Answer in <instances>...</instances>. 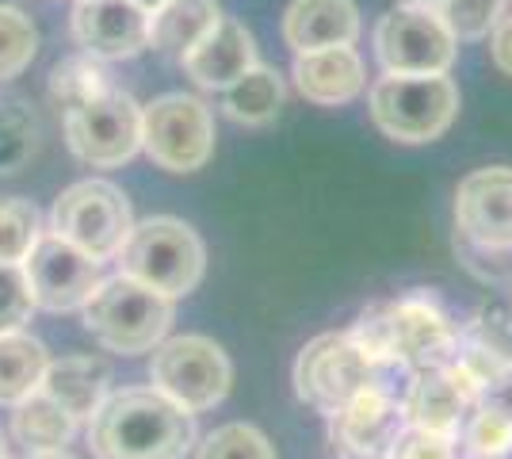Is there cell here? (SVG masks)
<instances>
[{
  "instance_id": "6da1fadb",
  "label": "cell",
  "mask_w": 512,
  "mask_h": 459,
  "mask_svg": "<svg viewBox=\"0 0 512 459\" xmlns=\"http://www.w3.org/2000/svg\"><path fill=\"white\" fill-rule=\"evenodd\" d=\"M192 444L195 414L153 387L107 394L88 421V448L96 459H184Z\"/></svg>"
},
{
  "instance_id": "7a4b0ae2",
  "label": "cell",
  "mask_w": 512,
  "mask_h": 459,
  "mask_svg": "<svg viewBox=\"0 0 512 459\" xmlns=\"http://www.w3.org/2000/svg\"><path fill=\"white\" fill-rule=\"evenodd\" d=\"M398 375H409L406 364H379L367 352H360V345L348 333H321L310 345H302L295 360V391L310 410L333 417L363 391L394 394L390 379Z\"/></svg>"
},
{
  "instance_id": "3957f363",
  "label": "cell",
  "mask_w": 512,
  "mask_h": 459,
  "mask_svg": "<svg viewBox=\"0 0 512 459\" xmlns=\"http://www.w3.org/2000/svg\"><path fill=\"white\" fill-rule=\"evenodd\" d=\"M367 108L375 127L406 146L436 142L459 115V88L448 73H383Z\"/></svg>"
},
{
  "instance_id": "277c9868",
  "label": "cell",
  "mask_w": 512,
  "mask_h": 459,
  "mask_svg": "<svg viewBox=\"0 0 512 459\" xmlns=\"http://www.w3.org/2000/svg\"><path fill=\"white\" fill-rule=\"evenodd\" d=\"M81 314H85V329L107 352L138 356V352H153L165 341L176 318V299L119 272L92 291Z\"/></svg>"
},
{
  "instance_id": "5b68a950",
  "label": "cell",
  "mask_w": 512,
  "mask_h": 459,
  "mask_svg": "<svg viewBox=\"0 0 512 459\" xmlns=\"http://www.w3.org/2000/svg\"><path fill=\"white\" fill-rule=\"evenodd\" d=\"M119 272L169 299H180L203 280L207 249L188 222L153 215L146 222H134L130 238L119 249Z\"/></svg>"
},
{
  "instance_id": "8992f818",
  "label": "cell",
  "mask_w": 512,
  "mask_h": 459,
  "mask_svg": "<svg viewBox=\"0 0 512 459\" xmlns=\"http://www.w3.org/2000/svg\"><path fill=\"white\" fill-rule=\"evenodd\" d=\"M150 379L153 391H161L180 410L203 414L230 394L234 364L218 341L203 337V333H184V337H169L153 349Z\"/></svg>"
},
{
  "instance_id": "52a82bcc",
  "label": "cell",
  "mask_w": 512,
  "mask_h": 459,
  "mask_svg": "<svg viewBox=\"0 0 512 459\" xmlns=\"http://www.w3.org/2000/svg\"><path fill=\"white\" fill-rule=\"evenodd\" d=\"M134 230L127 196L111 180H77L50 207V234L65 238L92 261L119 257Z\"/></svg>"
},
{
  "instance_id": "ba28073f",
  "label": "cell",
  "mask_w": 512,
  "mask_h": 459,
  "mask_svg": "<svg viewBox=\"0 0 512 459\" xmlns=\"http://www.w3.org/2000/svg\"><path fill=\"white\" fill-rule=\"evenodd\" d=\"M142 150L169 173H195L214 153V115L188 92H165L142 108Z\"/></svg>"
},
{
  "instance_id": "9c48e42d",
  "label": "cell",
  "mask_w": 512,
  "mask_h": 459,
  "mask_svg": "<svg viewBox=\"0 0 512 459\" xmlns=\"http://www.w3.org/2000/svg\"><path fill=\"white\" fill-rule=\"evenodd\" d=\"M65 142L92 169H119L142 150V104L123 88H107L65 111Z\"/></svg>"
},
{
  "instance_id": "30bf717a",
  "label": "cell",
  "mask_w": 512,
  "mask_h": 459,
  "mask_svg": "<svg viewBox=\"0 0 512 459\" xmlns=\"http://www.w3.org/2000/svg\"><path fill=\"white\" fill-rule=\"evenodd\" d=\"M455 35L436 8H390L375 27V58L383 73H448L455 66Z\"/></svg>"
},
{
  "instance_id": "8fae6325",
  "label": "cell",
  "mask_w": 512,
  "mask_h": 459,
  "mask_svg": "<svg viewBox=\"0 0 512 459\" xmlns=\"http://www.w3.org/2000/svg\"><path fill=\"white\" fill-rule=\"evenodd\" d=\"M23 276H27L35 306L50 314L81 310L92 299V291L104 284L100 261H92L88 253H81L58 234H43L35 241V249L23 261Z\"/></svg>"
},
{
  "instance_id": "7c38bea8",
  "label": "cell",
  "mask_w": 512,
  "mask_h": 459,
  "mask_svg": "<svg viewBox=\"0 0 512 459\" xmlns=\"http://www.w3.org/2000/svg\"><path fill=\"white\" fill-rule=\"evenodd\" d=\"M455 230L467 245L512 253V169L490 165L459 180L455 188Z\"/></svg>"
},
{
  "instance_id": "4fadbf2b",
  "label": "cell",
  "mask_w": 512,
  "mask_h": 459,
  "mask_svg": "<svg viewBox=\"0 0 512 459\" xmlns=\"http://www.w3.org/2000/svg\"><path fill=\"white\" fill-rule=\"evenodd\" d=\"M390 345L394 360L409 372L444 368L459 349V326L428 291H413L390 303Z\"/></svg>"
},
{
  "instance_id": "5bb4252c",
  "label": "cell",
  "mask_w": 512,
  "mask_h": 459,
  "mask_svg": "<svg viewBox=\"0 0 512 459\" xmlns=\"http://www.w3.org/2000/svg\"><path fill=\"white\" fill-rule=\"evenodd\" d=\"M73 39L100 62H123L150 50V12L134 0H77Z\"/></svg>"
},
{
  "instance_id": "9a60e30c",
  "label": "cell",
  "mask_w": 512,
  "mask_h": 459,
  "mask_svg": "<svg viewBox=\"0 0 512 459\" xmlns=\"http://www.w3.org/2000/svg\"><path fill=\"white\" fill-rule=\"evenodd\" d=\"M406 429L402 402L386 391H363L329 417V448L337 459H390Z\"/></svg>"
},
{
  "instance_id": "2e32d148",
  "label": "cell",
  "mask_w": 512,
  "mask_h": 459,
  "mask_svg": "<svg viewBox=\"0 0 512 459\" xmlns=\"http://www.w3.org/2000/svg\"><path fill=\"white\" fill-rule=\"evenodd\" d=\"M291 77H295V88L318 108H341L348 100H356L367 85L356 46H321V50L295 54Z\"/></svg>"
},
{
  "instance_id": "e0dca14e",
  "label": "cell",
  "mask_w": 512,
  "mask_h": 459,
  "mask_svg": "<svg viewBox=\"0 0 512 459\" xmlns=\"http://www.w3.org/2000/svg\"><path fill=\"white\" fill-rule=\"evenodd\" d=\"M180 66L184 73L192 77L199 88H222L234 85L241 73H249L256 66V43L253 35H249V27L237 20H218L207 39H199V43L180 58Z\"/></svg>"
},
{
  "instance_id": "ac0fdd59",
  "label": "cell",
  "mask_w": 512,
  "mask_h": 459,
  "mask_svg": "<svg viewBox=\"0 0 512 459\" xmlns=\"http://www.w3.org/2000/svg\"><path fill=\"white\" fill-rule=\"evenodd\" d=\"M283 39L295 54L352 46L360 39V8L356 0H291L283 12Z\"/></svg>"
},
{
  "instance_id": "d6986e66",
  "label": "cell",
  "mask_w": 512,
  "mask_h": 459,
  "mask_svg": "<svg viewBox=\"0 0 512 459\" xmlns=\"http://www.w3.org/2000/svg\"><path fill=\"white\" fill-rule=\"evenodd\" d=\"M474 410L463 394L455 391L444 368H428V372H413L402 398V414L406 425L428 429V433H444V437H459L463 421Z\"/></svg>"
},
{
  "instance_id": "ffe728a7",
  "label": "cell",
  "mask_w": 512,
  "mask_h": 459,
  "mask_svg": "<svg viewBox=\"0 0 512 459\" xmlns=\"http://www.w3.org/2000/svg\"><path fill=\"white\" fill-rule=\"evenodd\" d=\"M43 394H50L62 410L77 417V421H92L111 394V368L100 356H62L50 360L43 379Z\"/></svg>"
},
{
  "instance_id": "44dd1931",
  "label": "cell",
  "mask_w": 512,
  "mask_h": 459,
  "mask_svg": "<svg viewBox=\"0 0 512 459\" xmlns=\"http://www.w3.org/2000/svg\"><path fill=\"white\" fill-rule=\"evenodd\" d=\"M222 20L218 0H165L150 12V46L184 58Z\"/></svg>"
},
{
  "instance_id": "7402d4cb",
  "label": "cell",
  "mask_w": 512,
  "mask_h": 459,
  "mask_svg": "<svg viewBox=\"0 0 512 459\" xmlns=\"http://www.w3.org/2000/svg\"><path fill=\"white\" fill-rule=\"evenodd\" d=\"M50 352L31 333H0V406H20L23 398L43 391Z\"/></svg>"
},
{
  "instance_id": "603a6c76",
  "label": "cell",
  "mask_w": 512,
  "mask_h": 459,
  "mask_svg": "<svg viewBox=\"0 0 512 459\" xmlns=\"http://www.w3.org/2000/svg\"><path fill=\"white\" fill-rule=\"evenodd\" d=\"M77 425L81 421L43 391H35L31 398H23L20 406H12V437L27 452H58L73 440Z\"/></svg>"
},
{
  "instance_id": "cb8c5ba5",
  "label": "cell",
  "mask_w": 512,
  "mask_h": 459,
  "mask_svg": "<svg viewBox=\"0 0 512 459\" xmlns=\"http://www.w3.org/2000/svg\"><path fill=\"white\" fill-rule=\"evenodd\" d=\"M279 108H283V81H279L276 69L260 66V62L249 73H241L234 85L222 88V111L245 127L272 123Z\"/></svg>"
},
{
  "instance_id": "d4e9b609",
  "label": "cell",
  "mask_w": 512,
  "mask_h": 459,
  "mask_svg": "<svg viewBox=\"0 0 512 459\" xmlns=\"http://www.w3.org/2000/svg\"><path fill=\"white\" fill-rule=\"evenodd\" d=\"M39 153V119L20 96H0V176H16Z\"/></svg>"
},
{
  "instance_id": "484cf974",
  "label": "cell",
  "mask_w": 512,
  "mask_h": 459,
  "mask_svg": "<svg viewBox=\"0 0 512 459\" xmlns=\"http://www.w3.org/2000/svg\"><path fill=\"white\" fill-rule=\"evenodd\" d=\"M111 85V77H107V69L100 58H92V54H73V58H65L54 66L50 73V96H54V104L65 111L81 108L88 100H96V96H104Z\"/></svg>"
},
{
  "instance_id": "4316f807",
  "label": "cell",
  "mask_w": 512,
  "mask_h": 459,
  "mask_svg": "<svg viewBox=\"0 0 512 459\" xmlns=\"http://www.w3.org/2000/svg\"><path fill=\"white\" fill-rule=\"evenodd\" d=\"M43 234V215L31 199L0 196V264H23Z\"/></svg>"
},
{
  "instance_id": "83f0119b",
  "label": "cell",
  "mask_w": 512,
  "mask_h": 459,
  "mask_svg": "<svg viewBox=\"0 0 512 459\" xmlns=\"http://www.w3.org/2000/svg\"><path fill=\"white\" fill-rule=\"evenodd\" d=\"M39 54V27L16 4H0V81L20 77Z\"/></svg>"
},
{
  "instance_id": "f1b7e54d",
  "label": "cell",
  "mask_w": 512,
  "mask_h": 459,
  "mask_svg": "<svg viewBox=\"0 0 512 459\" xmlns=\"http://www.w3.org/2000/svg\"><path fill=\"white\" fill-rule=\"evenodd\" d=\"M459 345L490 356L497 368H512V318L497 306L474 310L467 326H459Z\"/></svg>"
},
{
  "instance_id": "f546056e",
  "label": "cell",
  "mask_w": 512,
  "mask_h": 459,
  "mask_svg": "<svg viewBox=\"0 0 512 459\" xmlns=\"http://www.w3.org/2000/svg\"><path fill=\"white\" fill-rule=\"evenodd\" d=\"M505 8L509 0H444L436 12L448 23L455 43H478V39H490L493 27L505 20Z\"/></svg>"
},
{
  "instance_id": "4dcf8cb0",
  "label": "cell",
  "mask_w": 512,
  "mask_h": 459,
  "mask_svg": "<svg viewBox=\"0 0 512 459\" xmlns=\"http://www.w3.org/2000/svg\"><path fill=\"white\" fill-rule=\"evenodd\" d=\"M195 459H279L272 440L264 437L256 425L245 421H230V425H218L214 433L203 437Z\"/></svg>"
},
{
  "instance_id": "1f68e13d",
  "label": "cell",
  "mask_w": 512,
  "mask_h": 459,
  "mask_svg": "<svg viewBox=\"0 0 512 459\" xmlns=\"http://www.w3.org/2000/svg\"><path fill=\"white\" fill-rule=\"evenodd\" d=\"M459 433H463V448L470 459H505L512 452V421L482 406L470 410Z\"/></svg>"
},
{
  "instance_id": "d6a6232c",
  "label": "cell",
  "mask_w": 512,
  "mask_h": 459,
  "mask_svg": "<svg viewBox=\"0 0 512 459\" xmlns=\"http://www.w3.org/2000/svg\"><path fill=\"white\" fill-rule=\"evenodd\" d=\"M31 287L23 276V264H0V333H16L31 322Z\"/></svg>"
},
{
  "instance_id": "836d02e7",
  "label": "cell",
  "mask_w": 512,
  "mask_h": 459,
  "mask_svg": "<svg viewBox=\"0 0 512 459\" xmlns=\"http://www.w3.org/2000/svg\"><path fill=\"white\" fill-rule=\"evenodd\" d=\"M360 352H367L371 360H379V364H398L394 360V345H390V303H371L363 310L360 318H356V326L348 333Z\"/></svg>"
},
{
  "instance_id": "e575fe53",
  "label": "cell",
  "mask_w": 512,
  "mask_h": 459,
  "mask_svg": "<svg viewBox=\"0 0 512 459\" xmlns=\"http://www.w3.org/2000/svg\"><path fill=\"white\" fill-rule=\"evenodd\" d=\"M390 459H459V444H455V437H444V433H428V429L406 425L402 437L390 448Z\"/></svg>"
},
{
  "instance_id": "d590c367",
  "label": "cell",
  "mask_w": 512,
  "mask_h": 459,
  "mask_svg": "<svg viewBox=\"0 0 512 459\" xmlns=\"http://www.w3.org/2000/svg\"><path fill=\"white\" fill-rule=\"evenodd\" d=\"M474 406L493 410V414H501L505 421H512V368H501V372L493 375L490 383L482 387V394H478Z\"/></svg>"
},
{
  "instance_id": "8d00e7d4",
  "label": "cell",
  "mask_w": 512,
  "mask_h": 459,
  "mask_svg": "<svg viewBox=\"0 0 512 459\" xmlns=\"http://www.w3.org/2000/svg\"><path fill=\"white\" fill-rule=\"evenodd\" d=\"M490 54H493V66L512 77V16H505V20L493 27Z\"/></svg>"
},
{
  "instance_id": "74e56055",
  "label": "cell",
  "mask_w": 512,
  "mask_h": 459,
  "mask_svg": "<svg viewBox=\"0 0 512 459\" xmlns=\"http://www.w3.org/2000/svg\"><path fill=\"white\" fill-rule=\"evenodd\" d=\"M27 459H77V456H69L65 448H58V452H27Z\"/></svg>"
},
{
  "instance_id": "f35d334b",
  "label": "cell",
  "mask_w": 512,
  "mask_h": 459,
  "mask_svg": "<svg viewBox=\"0 0 512 459\" xmlns=\"http://www.w3.org/2000/svg\"><path fill=\"white\" fill-rule=\"evenodd\" d=\"M398 4H409V8H440L444 0H398Z\"/></svg>"
},
{
  "instance_id": "ab89813d",
  "label": "cell",
  "mask_w": 512,
  "mask_h": 459,
  "mask_svg": "<svg viewBox=\"0 0 512 459\" xmlns=\"http://www.w3.org/2000/svg\"><path fill=\"white\" fill-rule=\"evenodd\" d=\"M134 4H142V8H146V12H153V8H161V4H165V0H134Z\"/></svg>"
},
{
  "instance_id": "60d3db41",
  "label": "cell",
  "mask_w": 512,
  "mask_h": 459,
  "mask_svg": "<svg viewBox=\"0 0 512 459\" xmlns=\"http://www.w3.org/2000/svg\"><path fill=\"white\" fill-rule=\"evenodd\" d=\"M4 448H8V440H4V429H0V456H8Z\"/></svg>"
},
{
  "instance_id": "b9f144b4",
  "label": "cell",
  "mask_w": 512,
  "mask_h": 459,
  "mask_svg": "<svg viewBox=\"0 0 512 459\" xmlns=\"http://www.w3.org/2000/svg\"><path fill=\"white\" fill-rule=\"evenodd\" d=\"M0 459H8V456H0Z\"/></svg>"
}]
</instances>
